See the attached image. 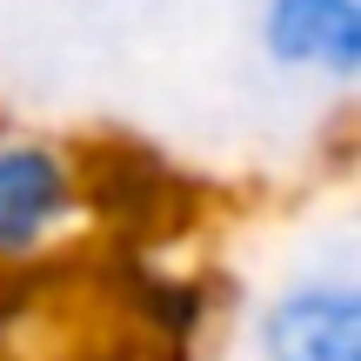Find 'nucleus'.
<instances>
[{
  "mask_svg": "<svg viewBox=\"0 0 361 361\" xmlns=\"http://www.w3.org/2000/svg\"><path fill=\"white\" fill-rule=\"evenodd\" d=\"M268 361H361V288L348 274H308L261 314Z\"/></svg>",
  "mask_w": 361,
  "mask_h": 361,
  "instance_id": "obj_2",
  "label": "nucleus"
},
{
  "mask_svg": "<svg viewBox=\"0 0 361 361\" xmlns=\"http://www.w3.org/2000/svg\"><path fill=\"white\" fill-rule=\"evenodd\" d=\"M261 47L288 74L355 87L361 80V0H261Z\"/></svg>",
  "mask_w": 361,
  "mask_h": 361,
  "instance_id": "obj_3",
  "label": "nucleus"
},
{
  "mask_svg": "<svg viewBox=\"0 0 361 361\" xmlns=\"http://www.w3.org/2000/svg\"><path fill=\"white\" fill-rule=\"evenodd\" d=\"M94 214V168L67 141L0 121V274L54 261Z\"/></svg>",
  "mask_w": 361,
  "mask_h": 361,
  "instance_id": "obj_1",
  "label": "nucleus"
}]
</instances>
